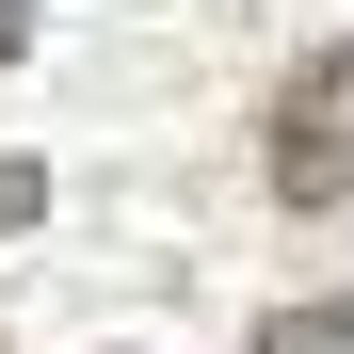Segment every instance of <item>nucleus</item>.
I'll return each mask as SVG.
<instances>
[{
    "mask_svg": "<svg viewBox=\"0 0 354 354\" xmlns=\"http://www.w3.org/2000/svg\"><path fill=\"white\" fill-rule=\"evenodd\" d=\"M17 48H32V0H0V65H17Z\"/></svg>",
    "mask_w": 354,
    "mask_h": 354,
    "instance_id": "nucleus-4",
    "label": "nucleus"
},
{
    "mask_svg": "<svg viewBox=\"0 0 354 354\" xmlns=\"http://www.w3.org/2000/svg\"><path fill=\"white\" fill-rule=\"evenodd\" d=\"M32 209H48V177H32L17 145H0V242H17V225H32Z\"/></svg>",
    "mask_w": 354,
    "mask_h": 354,
    "instance_id": "nucleus-3",
    "label": "nucleus"
},
{
    "mask_svg": "<svg viewBox=\"0 0 354 354\" xmlns=\"http://www.w3.org/2000/svg\"><path fill=\"white\" fill-rule=\"evenodd\" d=\"M258 354H354V290H306V306H274Z\"/></svg>",
    "mask_w": 354,
    "mask_h": 354,
    "instance_id": "nucleus-2",
    "label": "nucleus"
},
{
    "mask_svg": "<svg viewBox=\"0 0 354 354\" xmlns=\"http://www.w3.org/2000/svg\"><path fill=\"white\" fill-rule=\"evenodd\" d=\"M258 161H274V194H290V209H354V32H338L322 65L274 97Z\"/></svg>",
    "mask_w": 354,
    "mask_h": 354,
    "instance_id": "nucleus-1",
    "label": "nucleus"
}]
</instances>
